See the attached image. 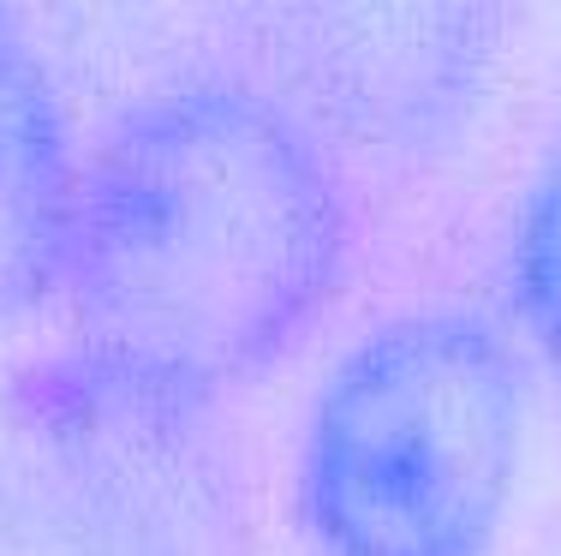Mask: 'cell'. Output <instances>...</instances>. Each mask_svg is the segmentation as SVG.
Returning <instances> with one entry per match:
<instances>
[{"label":"cell","mask_w":561,"mask_h":556,"mask_svg":"<svg viewBox=\"0 0 561 556\" xmlns=\"http://www.w3.org/2000/svg\"><path fill=\"white\" fill-rule=\"evenodd\" d=\"M526 461V377L472 306L400 311L323 377L299 521L323 556H490Z\"/></svg>","instance_id":"2"},{"label":"cell","mask_w":561,"mask_h":556,"mask_svg":"<svg viewBox=\"0 0 561 556\" xmlns=\"http://www.w3.org/2000/svg\"><path fill=\"white\" fill-rule=\"evenodd\" d=\"M514 299L543 360L561 371V138L531 174L514 222Z\"/></svg>","instance_id":"6"},{"label":"cell","mask_w":561,"mask_h":556,"mask_svg":"<svg viewBox=\"0 0 561 556\" xmlns=\"http://www.w3.org/2000/svg\"><path fill=\"white\" fill-rule=\"evenodd\" d=\"M502 12L490 7H270L257 12L263 90L317 144L377 156V162H436L466 138L496 60Z\"/></svg>","instance_id":"3"},{"label":"cell","mask_w":561,"mask_h":556,"mask_svg":"<svg viewBox=\"0 0 561 556\" xmlns=\"http://www.w3.org/2000/svg\"><path fill=\"white\" fill-rule=\"evenodd\" d=\"M341 168L245 72L131 102L84 162L66 258L78 365L209 407L275 365L341 294Z\"/></svg>","instance_id":"1"},{"label":"cell","mask_w":561,"mask_h":556,"mask_svg":"<svg viewBox=\"0 0 561 556\" xmlns=\"http://www.w3.org/2000/svg\"><path fill=\"white\" fill-rule=\"evenodd\" d=\"M84 156L43 55L0 12V317L60 294Z\"/></svg>","instance_id":"5"},{"label":"cell","mask_w":561,"mask_h":556,"mask_svg":"<svg viewBox=\"0 0 561 556\" xmlns=\"http://www.w3.org/2000/svg\"><path fill=\"white\" fill-rule=\"evenodd\" d=\"M36 431L60 455L78 514L114 545V556H209L221 514V473L192 443L204 407L131 389L66 360L48 371Z\"/></svg>","instance_id":"4"}]
</instances>
